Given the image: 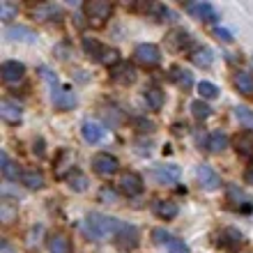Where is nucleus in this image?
<instances>
[{
	"label": "nucleus",
	"instance_id": "23",
	"mask_svg": "<svg viewBox=\"0 0 253 253\" xmlns=\"http://www.w3.org/2000/svg\"><path fill=\"white\" fill-rule=\"evenodd\" d=\"M21 182L26 184V189L30 191H37V189H44V175L40 170H26L21 175Z\"/></svg>",
	"mask_w": 253,
	"mask_h": 253
},
{
	"label": "nucleus",
	"instance_id": "7",
	"mask_svg": "<svg viewBox=\"0 0 253 253\" xmlns=\"http://www.w3.org/2000/svg\"><path fill=\"white\" fill-rule=\"evenodd\" d=\"M138 228L136 226H125L122 223L120 233L115 235V242H118V247L122 249V251H133V249L138 247Z\"/></svg>",
	"mask_w": 253,
	"mask_h": 253
},
{
	"label": "nucleus",
	"instance_id": "9",
	"mask_svg": "<svg viewBox=\"0 0 253 253\" xmlns=\"http://www.w3.org/2000/svg\"><path fill=\"white\" fill-rule=\"evenodd\" d=\"M0 74H2V81H5V83H19V81L26 76V67L19 60H7L0 67Z\"/></svg>",
	"mask_w": 253,
	"mask_h": 253
},
{
	"label": "nucleus",
	"instance_id": "24",
	"mask_svg": "<svg viewBox=\"0 0 253 253\" xmlns=\"http://www.w3.org/2000/svg\"><path fill=\"white\" fill-rule=\"evenodd\" d=\"M0 164H2V175H5L7 180H19V166H16V164H14L12 159H9V154L7 152H0Z\"/></svg>",
	"mask_w": 253,
	"mask_h": 253
},
{
	"label": "nucleus",
	"instance_id": "39",
	"mask_svg": "<svg viewBox=\"0 0 253 253\" xmlns=\"http://www.w3.org/2000/svg\"><path fill=\"white\" fill-rule=\"evenodd\" d=\"M154 9H157V12H159L161 21H173V19H175V14L170 12V9H168V7H164V5H157V7H154Z\"/></svg>",
	"mask_w": 253,
	"mask_h": 253
},
{
	"label": "nucleus",
	"instance_id": "40",
	"mask_svg": "<svg viewBox=\"0 0 253 253\" xmlns=\"http://www.w3.org/2000/svg\"><path fill=\"white\" fill-rule=\"evenodd\" d=\"M170 253H189V249H187V244H184V242L175 237L173 244H170Z\"/></svg>",
	"mask_w": 253,
	"mask_h": 253
},
{
	"label": "nucleus",
	"instance_id": "35",
	"mask_svg": "<svg viewBox=\"0 0 253 253\" xmlns=\"http://www.w3.org/2000/svg\"><path fill=\"white\" fill-rule=\"evenodd\" d=\"M69 187H72V191H85L87 177L83 173H79V170H72V175H69Z\"/></svg>",
	"mask_w": 253,
	"mask_h": 253
},
{
	"label": "nucleus",
	"instance_id": "18",
	"mask_svg": "<svg viewBox=\"0 0 253 253\" xmlns=\"http://www.w3.org/2000/svg\"><path fill=\"white\" fill-rule=\"evenodd\" d=\"M205 147H207V150H210L212 154L223 152V150L228 147V136H226V133H221V131L210 133V136H207V140H205Z\"/></svg>",
	"mask_w": 253,
	"mask_h": 253
},
{
	"label": "nucleus",
	"instance_id": "42",
	"mask_svg": "<svg viewBox=\"0 0 253 253\" xmlns=\"http://www.w3.org/2000/svg\"><path fill=\"white\" fill-rule=\"evenodd\" d=\"M33 152L37 154V157H44V140H35V147H33Z\"/></svg>",
	"mask_w": 253,
	"mask_h": 253
},
{
	"label": "nucleus",
	"instance_id": "5",
	"mask_svg": "<svg viewBox=\"0 0 253 253\" xmlns=\"http://www.w3.org/2000/svg\"><path fill=\"white\" fill-rule=\"evenodd\" d=\"M223 251L228 253H237L242 247H244V237H242L240 230H235V228H226V230H221L219 233V242H216Z\"/></svg>",
	"mask_w": 253,
	"mask_h": 253
},
{
	"label": "nucleus",
	"instance_id": "13",
	"mask_svg": "<svg viewBox=\"0 0 253 253\" xmlns=\"http://www.w3.org/2000/svg\"><path fill=\"white\" fill-rule=\"evenodd\" d=\"M5 37H9L12 42H28V44H33L37 35H35V30H30L26 26H7Z\"/></svg>",
	"mask_w": 253,
	"mask_h": 253
},
{
	"label": "nucleus",
	"instance_id": "17",
	"mask_svg": "<svg viewBox=\"0 0 253 253\" xmlns=\"http://www.w3.org/2000/svg\"><path fill=\"white\" fill-rule=\"evenodd\" d=\"M53 104H55V108H60V111H69V108H74V104H76V94H74L69 87H60L58 92H53Z\"/></svg>",
	"mask_w": 253,
	"mask_h": 253
},
{
	"label": "nucleus",
	"instance_id": "20",
	"mask_svg": "<svg viewBox=\"0 0 253 253\" xmlns=\"http://www.w3.org/2000/svg\"><path fill=\"white\" fill-rule=\"evenodd\" d=\"M48 251L51 253H72V242L65 235H51L48 237Z\"/></svg>",
	"mask_w": 253,
	"mask_h": 253
},
{
	"label": "nucleus",
	"instance_id": "33",
	"mask_svg": "<svg viewBox=\"0 0 253 253\" xmlns=\"http://www.w3.org/2000/svg\"><path fill=\"white\" fill-rule=\"evenodd\" d=\"M191 113H193V118H196V120H207V118L212 115V108L207 106L203 99H196L191 104Z\"/></svg>",
	"mask_w": 253,
	"mask_h": 253
},
{
	"label": "nucleus",
	"instance_id": "28",
	"mask_svg": "<svg viewBox=\"0 0 253 253\" xmlns=\"http://www.w3.org/2000/svg\"><path fill=\"white\" fill-rule=\"evenodd\" d=\"M170 79H173L180 87H184V90H189V87L193 85V76L187 72V69H182V67H173V74H170Z\"/></svg>",
	"mask_w": 253,
	"mask_h": 253
},
{
	"label": "nucleus",
	"instance_id": "38",
	"mask_svg": "<svg viewBox=\"0 0 253 253\" xmlns=\"http://www.w3.org/2000/svg\"><path fill=\"white\" fill-rule=\"evenodd\" d=\"M99 198H101V200H108V203H115V200H118V193H115L113 189L104 187V189L99 191Z\"/></svg>",
	"mask_w": 253,
	"mask_h": 253
},
{
	"label": "nucleus",
	"instance_id": "1",
	"mask_svg": "<svg viewBox=\"0 0 253 253\" xmlns=\"http://www.w3.org/2000/svg\"><path fill=\"white\" fill-rule=\"evenodd\" d=\"M122 223L118 219H111V216H104V214H90L83 223V233L94 242H106L111 237L120 233Z\"/></svg>",
	"mask_w": 253,
	"mask_h": 253
},
{
	"label": "nucleus",
	"instance_id": "2",
	"mask_svg": "<svg viewBox=\"0 0 253 253\" xmlns=\"http://www.w3.org/2000/svg\"><path fill=\"white\" fill-rule=\"evenodd\" d=\"M83 12H85L90 26L101 28L108 19H111V14H113V5L106 2V0H90V2L83 5Z\"/></svg>",
	"mask_w": 253,
	"mask_h": 253
},
{
	"label": "nucleus",
	"instance_id": "8",
	"mask_svg": "<svg viewBox=\"0 0 253 253\" xmlns=\"http://www.w3.org/2000/svg\"><path fill=\"white\" fill-rule=\"evenodd\" d=\"M120 191L129 198H136L143 193V177L136 173H122L120 177Z\"/></svg>",
	"mask_w": 253,
	"mask_h": 253
},
{
	"label": "nucleus",
	"instance_id": "15",
	"mask_svg": "<svg viewBox=\"0 0 253 253\" xmlns=\"http://www.w3.org/2000/svg\"><path fill=\"white\" fill-rule=\"evenodd\" d=\"M177 212H180V207H177V203H173V200H157V203H154V214L164 221L175 219Z\"/></svg>",
	"mask_w": 253,
	"mask_h": 253
},
{
	"label": "nucleus",
	"instance_id": "26",
	"mask_svg": "<svg viewBox=\"0 0 253 253\" xmlns=\"http://www.w3.org/2000/svg\"><path fill=\"white\" fill-rule=\"evenodd\" d=\"M168 44L175 48H184L191 44V35H189L187 30H182V28L180 30H173V33L168 35Z\"/></svg>",
	"mask_w": 253,
	"mask_h": 253
},
{
	"label": "nucleus",
	"instance_id": "27",
	"mask_svg": "<svg viewBox=\"0 0 253 253\" xmlns=\"http://www.w3.org/2000/svg\"><path fill=\"white\" fill-rule=\"evenodd\" d=\"M83 51H85L90 58H97V60H101V55L106 53V48L101 46L97 40H92V37H83Z\"/></svg>",
	"mask_w": 253,
	"mask_h": 253
},
{
	"label": "nucleus",
	"instance_id": "21",
	"mask_svg": "<svg viewBox=\"0 0 253 253\" xmlns=\"http://www.w3.org/2000/svg\"><path fill=\"white\" fill-rule=\"evenodd\" d=\"M189 12L198 16L200 21H216V12L210 2H198V5H189Z\"/></svg>",
	"mask_w": 253,
	"mask_h": 253
},
{
	"label": "nucleus",
	"instance_id": "11",
	"mask_svg": "<svg viewBox=\"0 0 253 253\" xmlns=\"http://www.w3.org/2000/svg\"><path fill=\"white\" fill-rule=\"evenodd\" d=\"M111 76H113L115 83H120V85H129L136 81V67L129 65V62H120L118 67L111 69Z\"/></svg>",
	"mask_w": 253,
	"mask_h": 253
},
{
	"label": "nucleus",
	"instance_id": "25",
	"mask_svg": "<svg viewBox=\"0 0 253 253\" xmlns=\"http://www.w3.org/2000/svg\"><path fill=\"white\" fill-rule=\"evenodd\" d=\"M16 216H19V207L14 205V203H9V200L0 203V221H2L5 226L14 223V221H16Z\"/></svg>",
	"mask_w": 253,
	"mask_h": 253
},
{
	"label": "nucleus",
	"instance_id": "30",
	"mask_svg": "<svg viewBox=\"0 0 253 253\" xmlns=\"http://www.w3.org/2000/svg\"><path fill=\"white\" fill-rule=\"evenodd\" d=\"M55 16H60V9L55 5H42L35 9V19H40V21H53Z\"/></svg>",
	"mask_w": 253,
	"mask_h": 253
},
{
	"label": "nucleus",
	"instance_id": "34",
	"mask_svg": "<svg viewBox=\"0 0 253 253\" xmlns=\"http://www.w3.org/2000/svg\"><path fill=\"white\" fill-rule=\"evenodd\" d=\"M198 92L203 99H216V97H219V87L214 85V83H210V81H200Z\"/></svg>",
	"mask_w": 253,
	"mask_h": 253
},
{
	"label": "nucleus",
	"instance_id": "4",
	"mask_svg": "<svg viewBox=\"0 0 253 253\" xmlns=\"http://www.w3.org/2000/svg\"><path fill=\"white\" fill-rule=\"evenodd\" d=\"M133 58L143 67H157L161 62V53L154 44H138L136 51H133Z\"/></svg>",
	"mask_w": 253,
	"mask_h": 253
},
{
	"label": "nucleus",
	"instance_id": "29",
	"mask_svg": "<svg viewBox=\"0 0 253 253\" xmlns=\"http://www.w3.org/2000/svg\"><path fill=\"white\" fill-rule=\"evenodd\" d=\"M191 60H193V65H198V67H212L214 55L210 48H196L191 55Z\"/></svg>",
	"mask_w": 253,
	"mask_h": 253
},
{
	"label": "nucleus",
	"instance_id": "12",
	"mask_svg": "<svg viewBox=\"0 0 253 253\" xmlns=\"http://www.w3.org/2000/svg\"><path fill=\"white\" fill-rule=\"evenodd\" d=\"M154 177L159 184H175V182L180 180V168L173 166V164H168V166H157L154 168Z\"/></svg>",
	"mask_w": 253,
	"mask_h": 253
},
{
	"label": "nucleus",
	"instance_id": "32",
	"mask_svg": "<svg viewBox=\"0 0 253 253\" xmlns=\"http://www.w3.org/2000/svg\"><path fill=\"white\" fill-rule=\"evenodd\" d=\"M235 118L247 126L249 131H253V111L249 106H237L235 108Z\"/></svg>",
	"mask_w": 253,
	"mask_h": 253
},
{
	"label": "nucleus",
	"instance_id": "14",
	"mask_svg": "<svg viewBox=\"0 0 253 253\" xmlns=\"http://www.w3.org/2000/svg\"><path fill=\"white\" fill-rule=\"evenodd\" d=\"M81 133H83L85 143H99L104 138V126L94 120H85L83 126H81Z\"/></svg>",
	"mask_w": 253,
	"mask_h": 253
},
{
	"label": "nucleus",
	"instance_id": "36",
	"mask_svg": "<svg viewBox=\"0 0 253 253\" xmlns=\"http://www.w3.org/2000/svg\"><path fill=\"white\" fill-rule=\"evenodd\" d=\"M173 235L170 233H166V230H164V228H154L152 230V242L154 244H159V247H170V244H173Z\"/></svg>",
	"mask_w": 253,
	"mask_h": 253
},
{
	"label": "nucleus",
	"instance_id": "16",
	"mask_svg": "<svg viewBox=\"0 0 253 253\" xmlns=\"http://www.w3.org/2000/svg\"><path fill=\"white\" fill-rule=\"evenodd\" d=\"M235 150L244 157V159H253V131H242L235 138Z\"/></svg>",
	"mask_w": 253,
	"mask_h": 253
},
{
	"label": "nucleus",
	"instance_id": "10",
	"mask_svg": "<svg viewBox=\"0 0 253 253\" xmlns=\"http://www.w3.org/2000/svg\"><path fill=\"white\" fill-rule=\"evenodd\" d=\"M0 118L5 122H9V125H16V122H21V118H23V108L12 99H2L0 101Z\"/></svg>",
	"mask_w": 253,
	"mask_h": 253
},
{
	"label": "nucleus",
	"instance_id": "31",
	"mask_svg": "<svg viewBox=\"0 0 253 253\" xmlns=\"http://www.w3.org/2000/svg\"><path fill=\"white\" fill-rule=\"evenodd\" d=\"M228 200H230V203H235V205L251 207V205H249V203H251V198H249V196L242 191L240 187H228Z\"/></svg>",
	"mask_w": 253,
	"mask_h": 253
},
{
	"label": "nucleus",
	"instance_id": "43",
	"mask_svg": "<svg viewBox=\"0 0 253 253\" xmlns=\"http://www.w3.org/2000/svg\"><path fill=\"white\" fill-rule=\"evenodd\" d=\"M244 182H247V184H253V166L249 168L247 173H244Z\"/></svg>",
	"mask_w": 253,
	"mask_h": 253
},
{
	"label": "nucleus",
	"instance_id": "22",
	"mask_svg": "<svg viewBox=\"0 0 253 253\" xmlns=\"http://www.w3.org/2000/svg\"><path fill=\"white\" fill-rule=\"evenodd\" d=\"M143 97H145V104L152 108V111H159V108L164 106V92H161L157 85L145 87V94H143Z\"/></svg>",
	"mask_w": 253,
	"mask_h": 253
},
{
	"label": "nucleus",
	"instance_id": "41",
	"mask_svg": "<svg viewBox=\"0 0 253 253\" xmlns=\"http://www.w3.org/2000/svg\"><path fill=\"white\" fill-rule=\"evenodd\" d=\"M214 35H216L221 42H226V44H228V42H233V35L228 33L226 28H214Z\"/></svg>",
	"mask_w": 253,
	"mask_h": 253
},
{
	"label": "nucleus",
	"instance_id": "6",
	"mask_svg": "<svg viewBox=\"0 0 253 253\" xmlns=\"http://www.w3.org/2000/svg\"><path fill=\"white\" fill-rule=\"evenodd\" d=\"M196 177H198L200 187L205 189V191H216V189L221 187L219 173H216L214 168H210L207 164H200V166L196 168Z\"/></svg>",
	"mask_w": 253,
	"mask_h": 253
},
{
	"label": "nucleus",
	"instance_id": "37",
	"mask_svg": "<svg viewBox=\"0 0 253 253\" xmlns=\"http://www.w3.org/2000/svg\"><path fill=\"white\" fill-rule=\"evenodd\" d=\"M16 14H19V7L14 5V2H7V0H2V2H0V19L5 21V23H9Z\"/></svg>",
	"mask_w": 253,
	"mask_h": 253
},
{
	"label": "nucleus",
	"instance_id": "3",
	"mask_svg": "<svg viewBox=\"0 0 253 253\" xmlns=\"http://www.w3.org/2000/svg\"><path fill=\"white\" fill-rule=\"evenodd\" d=\"M92 168L94 173L101 175V177H113L118 170H120V161L111 157L108 152H99L92 157Z\"/></svg>",
	"mask_w": 253,
	"mask_h": 253
},
{
	"label": "nucleus",
	"instance_id": "19",
	"mask_svg": "<svg viewBox=\"0 0 253 253\" xmlns=\"http://www.w3.org/2000/svg\"><path fill=\"white\" fill-rule=\"evenodd\" d=\"M235 87L244 97H253V76L249 72H237L235 74Z\"/></svg>",
	"mask_w": 253,
	"mask_h": 253
}]
</instances>
